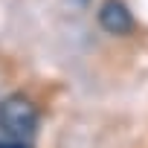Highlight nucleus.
Returning a JSON list of instances; mask_svg holds the SVG:
<instances>
[{"instance_id":"nucleus-1","label":"nucleus","mask_w":148,"mask_h":148,"mask_svg":"<svg viewBox=\"0 0 148 148\" xmlns=\"http://www.w3.org/2000/svg\"><path fill=\"white\" fill-rule=\"evenodd\" d=\"M0 131L18 142H29L38 134V108L29 96L12 93L0 102Z\"/></svg>"},{"instance_id":"nucleus-2","label":"nucleus","mask_w":148,"mask_h":148,"mask_svg":"<svg viewBox=\"0 0 148 148\" xmlns=\"http://www.w3.org/2000/svg\"><path fill=\"white\" fill-rule=\"evenodd\" d=\"M99 26L108 32V35H116V38H125L136 29V21L131 15V9L122 3V0H105L99 6Z\"/></svg>"},{"instance_id":"nucleus-3","label":"nucleus","mask_w":148,"mask_h":148,"mask_svg":"<svg viewBox=\"0 0 148 148\" xmlns=\"http://www.w3.org/2000/svg\"><path fill=\"white\" fill-rule=\"evenodd\" d=\"M0 148H29V142H18V139H6V142H0Z\"/></svg>"}]
</instances>
